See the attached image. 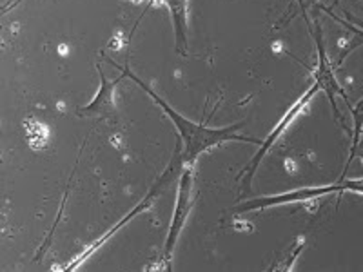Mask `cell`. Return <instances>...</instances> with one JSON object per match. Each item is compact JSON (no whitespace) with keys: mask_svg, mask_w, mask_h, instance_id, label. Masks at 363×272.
Wrapping results in <instances>:
<instances>
[{"mask_svg":"<svg viewBox=\"0 0 363 272\" xmlns=\"http://www.w3.org/2000/svg\"><path fill=\"white\" fill-rule=\"evenodd\" d=\"M122 79L135 80V82L138 84V86H140L142 89H144L145 93H147V95L151 96V98H153L165 113H167V115H169V118L173 120L174 125L178 128V132H180L182 136V142H184V153H182V149H180L184 165H193V162L199 158L200 153H203V151H206L207 147H211V145L222 144V142L235 140V142H252V144H258L256 138L240 135L238 129L242 128V124H236L233 125V128H225V129H207L203 128V125L189 122V120H186L184 116L178 115L171 106H167V102H164V100H162L153 89H151V87L145 86V84L142 82L138 76H135L128 67H122Z\"/></svg>","mask_w":363,"mask_h":272,"instance_id":"obj_1","label":"cell"},{"mask_svg":"<svg viewBox=\"0 0 363 272\" xmlns=\"http://www.w3.org/2000/svg\"><path fill=\"white\" fill-rule=\"evenodd\" d=\"M191 181H193V171H191V165H184V171H182V180H180V191H178L177 209H174L169 236H167V242H165V251H164L165 264H169V258H171V252H173L174 242H177L178 234H180V231H182V227H184V223H186L187 212H189Z\"/></svg>","mask_w":363,"mask_h":272,"instance_id":"obj_2","label":"cell"},{"mask_svg":"<svg viewBox=\"0 0 363 272\" xmlns=\"http://www.w3.org/2000/svg\"><path fill=\"white\" fill-rule=\"evenodd\" d=\"M118 80L108 82V79L100 73V89L93 102L87 108L80 109V115H91V116H108L115 111V103H113V93H115V86Z\"/></svg>","mask_w":363,"mask_h":272,"instance_id":"obj_3","label":"cell"}]
</instances>
